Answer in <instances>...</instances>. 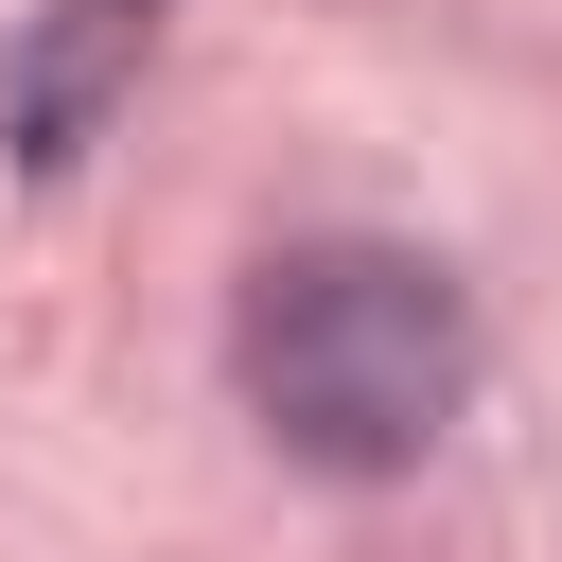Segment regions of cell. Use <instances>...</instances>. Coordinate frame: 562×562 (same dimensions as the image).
Returning <instances> with one entry per match:
<instances>
[{"instance_id":"cell-1","label":"cell","mask_w":562,"mask_h":562,"mask_svg":"<svg viewBox=\"0 0 562 562\" xmlns=\"http://www.w3.org/2000/svg\"><path fill=\"white\" fill-rule=\"evenodd\" d=\"M457 386H474V316L422 246H281L246 281V404L281 457L404 474V457H439Z\"/></svg>"},{"instance_id":"cell-2","label":"cell","mask_w":562,"mask_h":562,"mask_svg":"<svg viewBox=\"0 0 562 562\" xmlns=\"http://www.w3.org/2000/svg\"><path fill=\"white\" fill-rule=\"evenodd\" d=\"M140 18H158V0H70V35L18 53V158H88V105H105V70L140 53Z\"/></svg>"}]
</instances>
